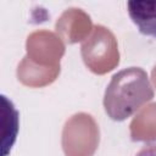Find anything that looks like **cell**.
Instances as JSON below:
<instances>
[{
	"label": "cell",
	"mask_w": 156,
	"mask_h": 156,
	"mask_svg": "<svg viewBox=\"0 0 156 156\" xmlns=\"http://www.w3.org/2000/svg\"><path fill=\"white\" fill-rule=\"evenodd\" d=\"M154 94L146 71L141 67H127L112 76L105 89L104 108L112 121L122 122L152 100Z\"/></svg>",
	"instance_id": "cell-1"
},
{
	"label": "cell",
	"mask_w": 156,
	"mask_h": 156,
	"mask_svg": "<svg viewBox=\"0 0 156 156\" xmlns=\"http://www.w3.org/2000/svg\"><path fill=\"white\" fill-rule=\"evenodd\" d=\"M127 11L143 35L156 38V0L128 1Z\"/></svg>",
	"instance_id": "cell-2"
},
{
	"label": "cell",
	"mask_w": 156,
	"mask_h": 156,
	"mask_svg": "<svg viewBox=\"0 0 156 156\" xmlns=\"http://www.w3.org/2000/svg\"><path fill=\"white\" fill-rule=\"evenodd\" d=\"M134 156H156V143L145 144Z\"/></svg>",
	"instance_id": "cell-3"
}]
</instances>
